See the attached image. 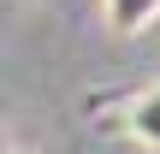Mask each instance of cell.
<instances>
[{
  "label": "cell",
  "instance_id": "1",
  "mask_svg": "<svg viewBox=\"0 0 160 154\" xmlns=\"http://www.w3.org/2000/svg\"><path fill=\"white\" fill-rule=\"evenodd\" d=\"M119 131L137 142V148L160 154V83H148V89H137L131 101H125V113H119Z\"/></svg>",
  "mask_w": 160,
  "mask_h": 154
},
{
  "label": "cell",
  "instance_id": "2",
  "mask_svg": "<svg viewBox=\"0 0 160 154\" xmlns=\"http://www.w3.org/2000/svg\"><path fill=\"white\" fill-rule=\"evenodd\" d=\"M101 24H107L119 42H131V36H142L148 24H160V0H101Z\"/></svg>",
  "mask_w": 160,
  "mask_h": 154
}]
</instances>
